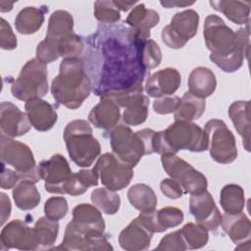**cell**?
I'll list each match as a JSON object with an SVG mask.
<instances>
[{
  "label": "cell",
  "mask_w": 251,
  "mask_h": 251,
  "mask_svg": "<svg viewBox=\"0 0 251 251\" xmlns=\"http://www.w3.org/2000/svg\"><path fill=\"white\" fill-rule=\"evenodd\" d=\"M208 149L205 130L191 122L176 121L165 130L156 131L154 137V152L158 154L173 153L179 150L203 152Z\"/></svg>",
  "instance_id": "4"
},
{
  "label": "cell",
  "mask_w": 251,
  "mask_h": 251,
  "mask_svg": "<svg viewBox=\"0 0 251 251\" xmlns=\"http://www.w3.org/2000/svg\"><path fill=\"white\" fill-rule=\"evenodd\" d=\"M181 76L175 68L162 69L149 75L145 83L146 93L155 98L173 95L179 87Z\"/></svg>",
  "instance_id": "19"
},
{
  "label": "cell",
  "mask_w": 251,
  "mask_h": 251,
  "mask_svg": "<svg viewBox=\"0 0 251 251\" xmlns=\"http://www.w3.org/2000/svg\"><path fill=\"white\" fill-rule=\"evenodd\" d=\"M180 231L187 249H199L208 242V230L198 224L188 223L182 226Z\"/></svg>",
  "instance_id": "39"
},
{
  "label": "cell",
  "mask_w": 251,
  "mask_h": 251,
  "mask_svg": "<svg viewBox=\"0 0 251 251\" xmlns=\"http://www.w3.org/2000/svg\"><path fill=\"white\" fill-rule=\"evenodd\" d=\"M120 120V106L111 98H101V101L91 109L88 115V121L95 127L105 130L116 127Z\"/></svg>",
  "instance_id": "24"
},
{
  "label": "cell",
  "mask_w": 251,
  "mask_h": 251,
  "mask_svg": "<svg viewBox=\"0 0 251 251\" xmlns=\"http://www.w3.org/2000/svg\"><path fill=\"white\" fill-rule=\"evenodd\" d=\"M133 168L113 153H105L99 157L93 170L98 175L102 184L114 191L126 188L133 177Z\"/></svg>",
  "instance_id": "12"
},
{
  "label": "cell",
  "mask_w": 251,
  "mask_h": 251,
  "mask_svg": "<svg viewBox=\"0 0 251 251\" xmlns=\"http://www.w3.org/2000/svg\"><path fill=\"white\" fill-rule=\"evenodd\" d=\"M189 211L194 217L196 224L204 226L207 230H216L222 223L220 213L214 198L209 191L191 195L189 198Z\"/></svg>",
  "instance_id": "15"
},
{
  "label": "cell",
  "mask_w": 251,
  "mask_h": 251,
  "mask_svg": "<svg viewBox=\"0 0 251 251\" xmlns=\"http://www.w3.org/2000/svg\"><path fill=\"white\" fill-rule=\"evenodd\" d=\"M141 58L142 64L147 71L158 67L162 61V52L159 45L150 38L144 40L142 44Z\"/></svg>",
  "instance_id": "42"
},
{
  "label": "cell",
  "mask_w": 251,
  "mask_h": 251,
  "mask_svg": "<svg viewBox=\"0 0 251 251\" xmlns=\"http://www.w3.org/2000/svg\"><path fill=\"white\" fill-rule=\"evenodd\" d=\"M74 226L88 238L103 236L105 231V222L101 212L95 205L81 203L73 209Z\"/></svg>",
  "instance_id": "16"
},
{
  "label": "cell",
  "mask_w": 251,
  "mask_h": 251,
  "mask_svg": "<svg viewBox=\"0 0 251 251\" xmlns=\"http://www.w3.org/2000/svg\"><path fill=\"white\" fill-rule=\"evenodd\" d=\"M41 179L45 181V190L49 193L66 194V185L73 173L69 162L61 154H55L48 160H43L39 166Z\"/></svg>",
  "instance_id": "13"
},
{
  "label": "cell",
  "mask_w": 251,
  "mask_h": 251,
  "mask_svg": "<svg viewBox=\"0 0 251 251\" xmlns=\"http://www.w3.org/2000/svg\"><path fill=\"white\" fill-rule=\"evenodd\" d=\"M186 249L187 246L184 242L180 229L164 236L159 245L155 248V250L158 251H183Z\"/></svg>",
  "instance_id": "44"
},
{
  "label": "cell",
  "mask_w": 251,
  "mask_h": 251,
  "mask_svg": "<svg viewBox=\"0 0 251 251\" xmlns=\"http://www.w3.org/2000/svg\"><path fill=\"white\" fill-rule=\"evenodd\" d=\"M92 90V82L80 58L63 59L59 74L52 80L51 93L55 101L69 109L79 108Z\"/></svg>",
  "instance_id": "3"
},
{
  "label": "cell",
  "mask_w": 251,
  "mask_h": 251,
  "mask_svg": "<svg viewBox=\"0 0 251 251\" xmlns=\"http://www.w3.org/2000/svg\"><path fill=\"white\" fill-rule=\"evenodd\" d=\"M228 116L239 135L243 139V146L250 151V117L249 101H234L228 108Z\"/></svg>",
  "instance_id": "31"
},
{
  "label": "cell",
  "mask_w": 251,
  "mask_h": 251,
  "mask_svg": "<svg viewBox=\"0 0 251 251\" xmlns=\"http://www.w3.org/2000/svg\"><path fill=\"white\" fill-rule=\"evenodd\" d=\"M68 202L62 196H54L47 199L44 204V214L47 218L59 221L63 219L68 213Z\"/></svg>",
  "instance_id": "43"
},
{
  "label": "cell",
  "mask_w": 251,
  "mask_h": 251,
  "mask_svg": "<svg viewBox=\"0 0 251 251\" xmlns=\"http://www.w3.org/2000/svg\"><path fill=\"white\" fill-rule=\"evenodd\" d=\"M199 15L192 9L176 13L171 24L162 29L163 42L172 49L182 48L197 33Z\"/></svg>",
  "instance_id": "11"
},
{
  "label": "cell",
  "mask_w": 251,
  "mask_h": 251,
  "mask_svg": "<svg viewBox=\"0 0 251 251\" xmlns=\"http://www.w3.org/2000/svg\"><path fill=\"white\" fill-rule=\"evenodd\" d=\"M72 33H74V19L72 14L65 10L53 12L48 21L47 32L44 39L57 50L58 42Z\"/></svg>",
  "instance_id": "25"
},
{
  "label": "cell",
  "mask_w": 251,
  "mask_h": 251,
  "mask_svg": "<svg viewBox=\"0 0 251 251\" xmlns=\"http://www.w3.org/2000/svg\"><path fill=\"white\" fill-rule=\"evenodd\" d=\"M205 99L192 95L189 91L185 92L180 98L178 108L174 113L176 121L192 122L199 119L205 112Z\"/></svg>",
  "instance_id": "35"
},
{
  "label": "cell",
  "mask_w": 251,
  "mask_h": 251,
  "mask_svg": "<svg viewBox=\"0 0 251 251\" xmlns=\"http://www.w3.org/2000/svg\"><path fill=\"white\" fill-rule=\"evenodd\" d=\"M161 162L165 172L181 184L184 193L195 195L207 190L208 181L206 176L177 155L173 153L163 154Z\"/></svg>",
  "instance_id": "9"
},
{
  "label": "cell",
  "mask_w": 251,
  "mask_h": 251,
  "mask_svg": "<svg viewBox=\"0 0 251 251\" xmlns=\"http://www.w3.org/2000/svg\"><path fill=\"white\" fill-rule=\"evenodd\" d=\"M159 21V14L155 10L147 9L145 5L141 3L132 9L125 23L140 36L150 38V29L157 25Z\"/></svg>",
  "instance_id": "27"
},
{
  "label": "cell",
  "mask_w": 251,
  "mask_h": 251,
  "mask_svg": "<svg viewBox=\"0 0 251 251\" xmlns=\"http://www.w3.org/2000/svg\"><path fill=\"white\" fill-rule=\"evenodd\" d=\"M221 226L232 242L240 244L250 241L251 223L244 213L234 215L225 213L222 215Z\"/></svg>",
  "instance_id": "26"
},
{
  "label": "cell",
  "mask_w": 251,
  "mask_h": 251,
  "mask_svg": "<svg viewBox=\"0 0 251 251\" xmlns=\"http://www.w3.org/2000/svg\"><path fill=\"white\" fill-rule=\"evenodd\" d=\"M1 226L9 219L11 215V201L5 193H1Z\"/></svg>",
  "instance_id": "49"
},
{
  "label": "cell",
  "mask_w": 251,
  "mask_h": 251,
  "mask_svg": "<svg viewBox=\"0 0 251 251\" xmlns=\"http://www.w3.org/2000/svg\"><path fill=\"white\" fill-rule=\"evenodd\" d=\"M13 198L16 206L23 211L34 209L40 202V194L35 182L30 179H22L13 189Z\"/></svg>",
  "instance_id": "33"
},
{
  "label": "cell",
  "mask_w": 251,
  "mask_h": 251,
  "mask_svg": "<svg viewBox=\"0 0 251 251\" xmlns=\"http://www.w3.org/2000/svg\"><path fill=\"white\" fill-rule=\"evenodd\" d=\"M195 2H186V1H162L161 5L166 8H174V7H187L193 5Z\"/></svg>",
  "instance_id": "50"
},
{
  "label": "cell",
  "mask_w": 251,
  "mask_h": 251,
  "mask_svg": "<svg viewBox=\"0 0 251 251\" xmlns=\"http://www.w3.org/2000/svg\"><path fill=\"white\" fill-rule=\"evenodd\" d=\"M212 159L220 164H230L237 158L235 137L226 123L219 119L208 121L204 128Z\"/></svg>",
  "instance_id": "8"
},
{
  "label": "cell",
  "mask_w": 251,
  "mask_h": 251,
  "mask_svg": "<svg viewBox=\"0 0 251 251\" xmlns=\"http://www.w3.org/2000/svg\"><path fill=\"white\" fill-rule=\"evenodd\" d=\"M245 25L234 32L217 15L205 19L203 35L210 60L226 73L237 71L249 56V23Z\"/></svg>",
  "instance_id": "2"
},
{
  "label": "cell",
  "mask_w": 251,
  "mask_h": 251,
  "mask_svg": "<svg viewBox=\"0 0 251 251\" xmlns=\"http://www.w3.org/2000/svg\"><path fill=\"white\" fill-rule=\"evenodd\" d=\"M21 179H22V175L20 173L7 168L6 165L2 163V171H1V178H0L1 188L3 189L14 188Z\"/></svg>",
  "instance_id": "48"
},
{
  "label": "cell",
  "mask_w": 251,
  "mask_h": 251,
  "mask_svg": "<svg viewBox=\"0 0 251 251\" xmlns=\"http://www.w3.org/2000/svg\"><path fill=\"white\" fill-rule=\"evenodd\" d=\"M84 49L83 38L75 33H72L63 39H61L57 44V50L59 57L67 58H79Z\"/></svg>",
  "instance_id": "40"
},
{
  "label": "cell",
  "mask_w": 251,
  "mask_h": 251,
  "mask_svg": "<svg viewBox=\"0 0 251 251\" xmlns=\"http://www.w3.org/2000/svg\"><path fill=\"white\" fill-rule=\"evenodd\" d=\"M54 249L63 250H113V246L107 239L106 234L103 236L88 238L80 233L70 222L65 229L62 244Z\"/></svg>",
  "instance_id": "20"
},
{
  "label": "cell",
  "mask_w": 251,
  "mask_h": 251,
  "mask_svg": "<svg viewBox=\"0 0 251 251\" xmlns=\"http://www.w3.org/2000/svg\"><path fill=\"white\" fill-rule=\"evenodd\" d=\"M217 87L215 74L206 67L193 69L188 76V91L199 98L205 99L212 95Z\"/></svg>",
  "instance_id": "28"
},
{
  "label": "cell",
  "mask_w": 251,
  "mask_h": 251,
  "mask_svg": "<svg viewBox=\"0 0 251 251\" xmlns=\"http://www.w3.org/2000/svg\"><path fill=\"white\" fill-rule=\"evenodd\" d=\"M139 220L151 232H163L179 226L183 221V213L176 207H164L158 211L140 213Z\"/></svg>",
  "instance_id": "21"
},
{
  "label": "cell",
  "mask_w": 251,
  "mask_h": 251,
  "mask_svg": "<svg viewBox=\"0 0 251 251\" xmlns=\"http://www.w3.org/2000/svg\"><path fill=\"white\" fill-rule=\"evenodd\" d=\"M59 223L49 218L41 217L32 227L35 249H50L58 237Z\"/></svg>",
  "instance_id": "32"
},
{
  "label": "cell",
  "mask_w": 251,
  "mask_h": 251,
  "mask_svg": "<svg viewBox=\"0 0 251 251\" xmlns=\"http://www.w3.org/2000/svg\"><path fill=\"white\" fill-rule=\"evenodd\" d=\"M98 175L94 170H80L73 174L66 185V194L71 196H78L83 194L88 187L96 186L98 184Z\"/></svg>",
  "instance_id": "37"
},
{
  "label": "cell",
  "mask_w": 251,
  "mask_h": 251,
  "mask_svg": "<svg viewBox=\"0 0 251 251\" xmlns=\"http://www.w3.org/2000/svg\"><path fill=\"white\" fill-rule=\"evenodd\" d=\"M209 3L214 10L221 12L236 25H247L250 22V1L220 0Z\"/></svg>",
  "instance_id": "30"
},
{
  "label": "cell",
  "mask_w": 251,
  "mask_h": 251,
  "mask_svg": "<svg viewBox=\"0 0 251 251\" xmlns=\"http://www.w3.org/2000/svg\"><path fill=\"white\" fill-rule=\"evenodd\" d=\"M30 123L25 113L12 102L4 101L0 105V127L2 134L17 137L25 134L30 129Z\"/></svg>",
  "instance_id": "18"
},
{
  "label": "cell",
  "mask_w": 251,
  "mask_h": 251,
  "mask_svg": "<svg viewBox=\"0 0 251 251\" xmlns=\"http://www.w3.org/2000/svg\"><path fill=\"white\" fill-rule=\"evenodd\" d=\"M25 109L30 125L38 131L51 129L58 120L56 108L41 98L26 101Z\"/></svg>",
  "instance_id": "22"
},
{
  "label": "cell",
  "mask_w": 251,
  "mask_h": 251,
  "mask_svg": "<svg viewBox=\"0 0 251 251\" xmlns=\"http://www.w3.org/2000/svg\"><path fill=\"white\" fill-rule=\"evenodd\" d=\"M220 204L226 214L234 215L242 212L245 205L243 188L233 183L225 185L221 190Z\"/></svg>",
  "instance_id": "36"
},
{
  "label": "cell",
  "mask_w": 251,
  "mask_h": 251,
  "mask_svg": "<svg viewBox=\"0 0 251 251\" xmlns=\"http://www.w3.org/2000/svg\"><path fill=\"white\" fill-rule=\"evenodd\" d=\"M152 235L153 232L137 217L120 232L119 243L125 250L142 251L149 248Z\"/></svg>",
  "instance_id": "23"
},
{
  "label": "cell",
  "mask_w": 251,
  "mask_h": 251,
  "mask_svg": "<svg viewBox=\"0 0 251 251\" xmlns=\"http://www.w3.org/2000/svg\"><path fill=\"white\" fill-rule=\"evenodd\" d=\"M160 188L162 193L171 199L180 198L183 194V189L181 184L174 178H165L160 183Z\"/></svg>",
  "instance_id": "47"
},
{
  "label": "cell",
  "mask_w": 251,
  "mask_h": 251,
  "mask_svg": "<svg viewBox=\"0 0 251 251\" xmlns=\"http://www.w3.org/2000/svg\"><path fill=\"white\" fill-rule=\"evenodd\" d=\"M129 203L140 213L152 212L157 206V196L154 190L145 183H136L127 191Z\"/></svg>",
  "instance_id": "34"
},
{
  "label": "cell",
  "mask_w": 251,
  "mask_h": 251,
  "mask_svg": "<svg viewBox=\"0 0 251 251\" xmlns=\"http://www.w3.org/2000/svg\"><path fill=\"white\" fill-rule=\"evenodd\" d=\"M48 73L46 65L30 59L22 68L19 76L11 86L12 95L22 101L41 98L48 92Z\"/></svg>",
  "instance_id": "6"
},
{
  "label": "cell",
  "mask_w": 251,
  "mask_h": 251,
  "mask_svg": "<svg viewBox=\"0 0 251 251\" xmlns=\"http://www.w3.org/2000/svg\"><path fill=\"white\" fill-rule=\"evenodd\" d=\"M17 37L11 25L5 19H1L0 25V46L4 50H13L17 47Z\"/></svg>",
  "instance_id": "46"
},
{
  "label": "cell",
  "mask_w": 251,
  "mask_h": 251,
  "mask_svg": "<svg viewBox=\"0 0 251 251\" xmlns=\"http://www.w3.org/2000/svg\"><path fill=\"white\" fill-rule=\"evenodd\" d=\"M0 242L2 250L12 248L19 250H36L32 228L20 219L11 221L2 228Z\"/></svg>",
  "instance_id": "17"
},
{
  "label": "cell",
  "mask_w": 251,
  "mask_h": 251,
  "mask_svg": "<svg viewBox=\"0 0 251 251\" xmlns=\"http://www.w3.org/2000/svg\"><path fill=\"white\" fill-rule=\"evenodd\" d=\"M0 157L2 163L12 166L22 175V179H30L34 182L41 179L33 153L26 144L1 134Z\"/></svg>",
  "instance_id": "7"
},
{
  "label": "cell",
  "mask_w": 251,
  "mask_h": 251,
  "mask_svg": "<svg viewBox=\"0 0 251 251\" xmlns=\"http://www.w3.org/2000/svg\"><path fill=\"white\" fill-rule=\"evenodd\" d=\"M94 17L102 24L114 25L121 20V13L114 1H95Z\"/></svg>",
  "instance_id": "41"
},
{
  "label": "cell",
  "mask_w": 251,
  "mask_h": 251,
  "mask_svg": "<svg viewBox=\"0 0 251 251\" xmlns=\"http://www.w3.org/2000/svg\"><path fill=\"white\" fill-rule=\"evenodd\" d=\"M146 39L124 25L99 26L88 38L89 45L103 57L94 87L97 96L111 98L127 91L143 90L148 71L142 64L141 50Z\"/></svg>",
  "instance_id": "1"
},
{
  "label": "cell",
  "mask_w": 251,
  "mask_h": 251,
  "mask_svg": "<svg viewBox=\"0 0 251 251\" xmlns=\"http://www.w3.org/2000/svg\"><path fill=\"white\" fill-rule=\"evenodd\" d=\"M64 140L69 156L78 167H90L100 155V143L93 136L92 128L85 120L70 122L64 129Z\"/></svg>",
  "instance_id": "5"
},
{
  "label": "cell",
  "mask_w": 251,
  "mask_h": 251,
  "mask_svg": "<svg viewBox=\"0 0 251 251\" xmlns=\"http://www.w3.org/2000/svg\"><path fill=\"white\" fill-rule=\"evenodd\" d=\"M91 201L103 213L107 215L116 214L121 206V198L114 191L107 187L96 188L91 192Z\"/></svg>",
  "instance_id": "38"
},
{
  "label": "cell",
  "mask_w": 251,
  "mask_h": 251,
  "mask_svg": "<svg viewBox=\"0 0 251 251\" xmlns=\"http://www.w3.org/2000/svg\"><path fill=\"white\" fill-rule=\"evenodd\" d=\"M112 153L122 162L134 168L145 155L144 144L137 132L127 126L120 125L110 132Z\"/></svg>",
  "instance_id": "10"
},
{
  "label": "cell",
  "mask_w": 251,
  "mask_h": 251,
  "mask_svg": "<svg viewBox=\"0 0 251 251\" xmlns=\"http://www.w3.org/2000/svg\"><path fill=\"white\" fill-rule=\"evenodd\" d=\"M48 12V7L28 6L19 12L15 19L16 29L22 34L35 33L44 23V16Z\"/></svg>",
  "instance_id": "29"
},
{
  "label": "cell",
  "mask_w": 251,
  "mask_h": 251,
  "mask_svg": "<svg viewBox=\"0 0 251 251\" xmlns=\"http://www.w3.org/2000/svg\"><path fill=\"white\" fill-rule=\"evenodd\" d=\"M14 2H7V1H1L0 2V11L1 12H9L13 9Z\"/></svg>",
  "instance_id": "52"
},
{
  "label": "cell",
  "mask_w": 251,
  "mask_h": 251,
  "mask_svg": "<svg viewBox=\"0 0 251 251\" xmlns=\"http://www.w3.org/2000/svg\"><path fill=\"white\" fill-rule=\"evenodd\" d=\"M120 107L125 108L123 120L127 126H139L148 117L149 98L143 90H132L111 97Z\"/></svg>",
  "instance_id": "14"
},
{
  "label": "cell",
  "mask_w": 251,
  "mask_h": 251,
  "mask_svg": "<svg viewBox=\"0 0 251 251\" xmlns=\"http://www.w3.org/2000/svg\"><path fill=\"white\" fill-rule=\"evenodd\" d=\"M180 103V98L176 95H166L156 98L153 102V109L159 115L172 114L176 111Z\"/></svg>",
  "instance_id": "45"
},
{
  "label": "cell",
  "mask_w": 251,
  "mask_h": 251,
  "mask_svg": "<svg viewBox=\"0 0 251 251\" xmlns=\"http://www.w3.org/2000/svg\"><path fill=\"white\" fill-rule=\"evenodd\" d=\"M115 2V4L117 5V7L120 9V10H122V11H128L130 8H132L134 5H135V3L136 2H128V1H120V0H118V1H114Z\"/></svg>",
  "instance_id": "51"
}]
</instances>
